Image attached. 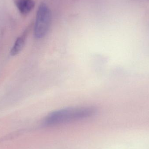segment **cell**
I'll return each mask as SVG.
<instances>
[{
	"label": "cell",
	"mask_w": 149,
	"mask_h": 149,
	"mask_svg": "<svg viewBox=\"0 0 149 149\" xmlns=\"http://www.w3.org/2000/svg\"><path fill=\"white\" fill-rule=\"evenodd\" d=\"M97 112V109L94 107L66 108L50 113L45 119L44 123L47 126L58 125L89 118Z\"/></svg>",
	"instance_id": "6da1fadb"
},
{
	"label": "cell",
	"mask_w": 149,
	"mask_h": 149,
	"mask_svg": "<svg viewBox=\"0 0 149 149\" xmlns=\"http://www.w3.org/2000/svg\"><path fill=\"white\" fill-rule=\"evenodd\" d=\"M51 13L46 4L42 3L38 7L34 27V36L40 39L44 37L49 29L51 22Z\"/></svg>",
	"instance_id": "7a4b0ae2"
},
{
	"label": "cell",
	"mask_w": 149,
	"mask_h": 149,
	"mask_svg": "<svg viewBox=\"0 0 149 149\" xmlns=\"http://www.w3.org/2000/svg\"><path fill=\"white\" fill-rule=\"evenodd\" d=\"M17 8L21 14L27 15L31 12L35 6L33 0H15Z\"/></svg>",
	"instance_id": "3957f363"
},
{
	"label": "cell",
	"mask_w": 149,
	"mask_h": 149,
	"mask_svg": "<svg viewBox=\"0 0 149 149\" xmlns=\"http://www.w3.org/2000/svg\"><path fill=\"white\" fill-rule=\"evenodd\" d=\"M25 44V38L23 37L17 39L10 50V54L12 56H15L19 54L22 50Z\"/></svg>",
	"instance_id": "277c9868"
}]
</instances>
